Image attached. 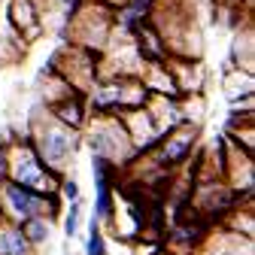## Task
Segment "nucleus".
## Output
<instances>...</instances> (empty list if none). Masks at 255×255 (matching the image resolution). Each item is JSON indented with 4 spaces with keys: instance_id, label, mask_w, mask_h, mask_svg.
<instances>
[{
    "instance_id": "6",
    "label": "nucleus",
    "mask_w": 255,
    "mask_h": 255,
    "mask_svg": "<svg viewBox=\"0 0 255 255\" xmlns=\"http://www.w3.org/2000/svg\"><path fill=\"white\" fill-rule=\"evenodd\" d=\"M61 191H64V198H67L70 204H73V201H79V185H76L73 179H67V182H64V185H61Z\"/></svg>"
},
{
    "instance_id": "1",
    "label": "nucleus",
    "mask_w": 255,
    "mask_h": 255,
    "mask_svg": "<svg viewBox=\"0 0 255 255\" xmlns=\"http://www.w3.org/2000/svg\"><path fill=\"white\" fill-rule=\"evenodd\" d=\"M3 207H6V213H9V219L12 222H27V219H37V216H52L55 213V204L52 201H46L43 195H34V191H27V188H21V185H15V182H6L3 185Z\"/></svg>"
},
{
    "instance_id": "2",
    "label": "nucleus",
    "mask_w": 255,
    "mask_h": 255,
    "mask_svg": "<svg viewBox=\"0 0 255 255\" xmlns=\"http://www.w3.org/2000/svg\"><path fill=\"white\" fill-rule=\"evenodd\" d=\"M30 246L24 240V234L18 231V225H3L0 228V255H27Z\"/></svg>"
},
{
    "instance_id": "4",
    "label": "nucleus",
    "mask_w": 255,
    "mask_h": 255,
    "mask_svg": "<svg viewBox=\"0 0 255 255\" xmlns=\"http://www.w3.org/2000/svg\"><path fill=\"white\" fill-rule=\"evenodd\" d=\"M85 255H110L107 252V240L101 234V225L91 219V228H88V243H85Z\"/></svg>"
},
{
    "instance_id": "3",
    "label": "nucleus",
    "mask_w": 255,
    "mask_h": 255,
    "mask_svg": "<svg viewBox=\"0 0 255 255\" xmlns=\"http://www.w3.org/2000/svg\"><path fill=\"white\" fill-rule=\"evenodd\" d=\"M18 231L24 234L27 246H43V243L49 240V234H52V228H49V219H43V216L21 222V225H18Z\"/></svg>"
},
{
    "instance_id": "5",
    "label": "nucleus",
    "mask_w": 255,
    "mask_h": 255,
    "mask_svg": "<svg viewBox=\"0 0 255 255\" xmlns=\"http://www.w3.org/2000/svg\"><path fill=\"white\" fill-rule=\"evenodd\" d=\"M79 216H82V204H79V201H73V204H70V210H67V219H64V234H67L70 240L79 234Z\"/></svg>"
}]
</instances>
